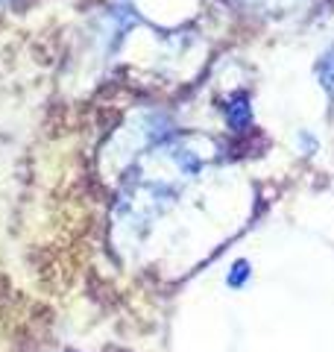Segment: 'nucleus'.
Listing matches in <instances>:
<instances>
[{"label":"nucleus","mask_w":334,"mask_h":352,"mask_svg":"<svg viewBox=\"0 0 334 352\" xmlns=\"http://www.w3.org/2000/svg\"><path fill=\"white\" fill-rule=\"evenodd\" d=\"M243 279H247V264H235V273H232V276H229V285H241Z\"/></svg>","instance_id":"1"}]
</instances>
